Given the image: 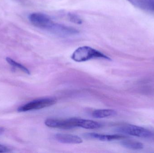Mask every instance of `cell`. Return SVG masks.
<instances>
[{
    "label": "cell",
    "mask_w": 154,
    "mask_h": 153,
    "mask_svg": "<svg viewBox=\"0 0 154 153\" xmlns=\"http://www.w3.org/2000/svg\"><path fill=\"white\" fill-rule=\"evenodd\" d=\"M69 18L70 21L76 24H81L82 23V20L81 19L78 15L73 13H69L68 14Z\"/></svg>",
    "instance_id": "14"
},
{
    "label": "cell",
    "mask_w": 154,
    "mask_h": 153,
    "mask_svg": "<svg viewBox=\"0 0 154 153\" xmlns=\"http://www.w3.org/2000/svg\"><path fill=\"white\" fill-rule=\"evenodd\" d=\"M6 60L9 63V64L12 66L14 67H17V68H19V69L21 70L23 72H24L27 74L29 75L30 74L29 71L27 68H26L25 66L19 63H17V62L14 61V60L12 59L11 58H10V57H6Z\"/></svg>",
    "instance_id": "13"
},
{
    "label": "cell",
    "mask_w": 154,
    "mask_h": 153,
    "mask_svg": "<svg viewBox=\"0 0 154 153\" xmlns=\"http://www.w3.org/2000/svg\"><path fill=\"white\" fill-rule=\"evenodd\" d=\"M86 138L96 139L102 142H110L114 140H119L125 138V137L120 135H106L97 133H88L84 135Z\"/></svg>",
    "instance_id": "7"
},
{
    "label": "cell",
    "mask_w": 154,
    "mask_h": 153,
    "mask_svg": "<svg viewBox=\"0 0 154 153\" xmlns=\"http://www.w3.org/2000/svg\"><path fill=\"white\" fill-rule=\"evenodd\" d=\"M78 126L85 129H95L100 128L101 125L93 120L79 119Z\"/></svg>",
    "instance_id": "10"
},
{
    "label": "cell",
    "mask_w": 154,
    "mask_h": 153,
    "mask_svg": "<svg viewBox=\"0 0 154 153\" xmlns=\"http://www.w3.org/2000/svg\"><path fill=\"white\" fill-rule=\"evenodd\" d=\"M71 58L77 62H85L96 58L111 60L110 57L98 50L87 46L80 47L76 49L72 54Z\"/></svg>",
    "instance_id": "1"
},
{
    "label": "cell",
    "mask_w": 154,
    "mask_h": 153,
    "mask_svg": "<svg viewBox=\"0 0 154 153\" xmlns=\"http://www.w3.org/2000/svg\"><path fill=\"white\" fill-rule=\"evenodd\" d=\"M47 31L55 36L62 37L75 36L79 33L75 28L55 22Z\"/></svg>",
    "instance_id": "5"
},
{
    "label": "cell",
    "mask_w": 154,
    "mask_h": 153,
    "mask_svg": "<svg viewBox=\"0 0 154 153\" xmlns=\"http://www.w3.org/2000/svg\"><path fill=\"white\" fill-rule=\"evenodd\" d=\"M29 20L35 27L47 30L54 22L49 16L41 13H33L30 14Z\"/></svg>",
    "instance_id": "4"
},
{
    "label": "cell",
    "mask_w": 154,
    "mask_h": 153,
    "mask_svg": "<svg viewBox=\"0 0 154 153\" xmlns=\"http://www.w3.org/2000/svg\"><path fill=\"white\" fill-rule=\"evenodd\" d=\"M10 152V149L0 144V153L8 152Z\"/></svg>",
    "instance_id": "15"
},
{
    "label": "cell",
    "mask_w": 154,
    "mask_h": 153,
    "mask_svg": "<svg viewBox=\"0 0 154 153\" xmlns=\"http://www.w3.org/2000/svg\"><path fill=\"white\" fill-rule=\"evenodd\" d=\"M117 113L115 110L111 109H99L94 110L92 116L95 118L102 119L109 117L114 116Z\"/></svg>",
    "instance_id": "11"
},
{
    "label": "cell",
    "mask_w": 154,
    "mask_h": 153,
    "mask_svg": "<svg viewBox=\"0 0 154 153\" xmlns=\"http://www.w3.org/2000/svg\"><path fill=\"white\" fill-rule=\"evenodd\" d=\"M132 4L143 10L154 12V0H128Z\"/></svg>",
    "instance_id": "9"
},
{
    "label": "cell",
    "mask_w": 154,
    "mask_h": 153,
    "mask_svg": "<svg viewBox=\"0 0 154 153\" xmlns=\"http://www.w3.org/2000/svg\"><path fill=\"white\" fill-rule=\"evenodd\" d=\"M77 118H70L66 119H48L45 124L50 128L63 129H70L77 127Z\"/></svg>",
    "instance_id": "6"
},
{
    "label": "cell",
    "mask_w": 154,
    "mask_h": 153,
    "mask_svg": "<svg viewBox=\"0 0 154 153\" xmlns=\"http://www.w3.org/2000/svg\"><path fill=\"white\" fill-rule=\"evenodd\" d=\"M121 144L125 148L131 150H141L143 148V145L142 143L133 140H125Z\"/></svg>",
    "instance_id": "12"
},
{
    "label": "cell",
    "mask_w": 154,
    "mask_h": 153,
    "mask_svg": "<svg viewBox=\"0 0 154 153\" xmlns=\"http://www.w3.org/2000/svg\"><path fill=\"white\" fill-rule=\"evenodd\" d=\"M55 138L58 142L62 143L78 144L82 143V140L79 137L69 134H57Z\"/></svg>",
    "instance_id": "8"
},
{
    "label": "cell",
    "mask_w": 154,
    "mask_h": 153,
    "mask_svg": "<svg viewBox=\"0 0 154 153\" xmlns=\"http://www.w3.org/2000/svg\"><path fill=\"white\" fill-rule=\"evenodd\" d=\"M5 132V128H4L0 127V136L3 134Z\"/></svg>",
    "instance_id": "16"
},
{
    "label": "cell",
    "mask_w": 154,
    "mask_h": 153,
    "mask_svg": "<svg viewBox=\"0 0 154 153\" xmlns=\"http://www.w3.org/2000/svg\"><path fill=\"white\" fill-rule=\"evenodd\" d=\"M117 131L125 134L141 137H152V133L144 128L133 125H126L118 128Z\"/></svg>",
    "instance_id": "3"
},
{
    "label": "cell",
    "mask_w": 154,
    "mask_h": 153,
    "mask_svg": "<svg viewBox=\"0 0 154 153\" xmlns=\"http://www.w3.org/2000/svg\"><path fill=\"white\" fill-rule=\"evenodd\" d=\"M55 99L51 98H42L30 102L20 107L18 109L19 112H25L29 110L42 109L52 106L56 103Z\"/></svg>",
    "instance_id": "2"
}]
</instances>
